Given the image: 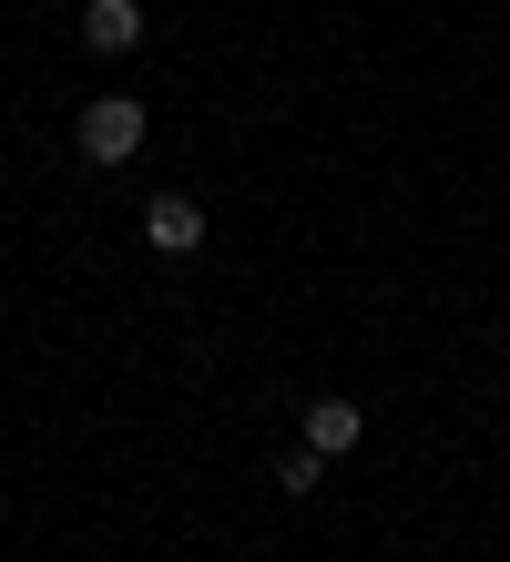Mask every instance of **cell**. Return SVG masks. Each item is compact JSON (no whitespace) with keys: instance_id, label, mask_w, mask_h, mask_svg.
<instances>
[{"instance_id":"5b68a950","label":"cell","mask_w":510,"mask_h":562,"mask_svg":"<svg viewBox=\"0 0 510 562\" xmlns=\"http://www.w3.org/2000/svg\"><path fill=\"white\" fill-rule=\"evenodd\" d=\"M317 471H327V450H306V440L276 450V481H286V491H317Z\"/></svg>"},{"instance_id":"3957f363","label":"cell","mask_w":510,"mask_h":562,"mask_svg":"<svg viewBox=\"0 0 510 562\" xmlns=\"http://www.w3.org/2000/svg\"><path fill=\"white\" fill-rule=\"evenodd\" d=\"M133 42H144V0H82V52L113 61V52H133Z\"/></svg>"},{"instance_id":"6da1fadb","label":"cell","mask_w":510,"mask_h":562,"mask_svg":"<svg viewBox=\"0 0 510 562\" xmlns=\"http://www.w3.org/2000/svg\"><path fill=\"white\" fill-rule=\"evenodd\" d=\"M144 103L133 92H102V103H82V123H72V144H82V164H133L144 154Z\"/></svg>"},{"instance_id":"277c9868","label":"cell","mask_w":510,"mask_h":562,"mask_svg":"<svg viewBox=\"0 0 510 562\" xmlns=\"http://www.w3.org/2000/svg\"><path fill=\"white\" fill-rule=\"evenodd\" d=\"M358 440H367V409L358 400H306V450L337 460V450H358Z\"/></svg>"},{"instance_id":"7a4b0ae2","label":"cell","mask_w":510,"mask_h":562,"mask_svg":"<svg viewBox=\"0 0 510 562\" xmlns=\"http://www.w3.org/2000/svg\"><path fill=\"white\" fill-rule=\"evenodd\" d=\"M144 246L154 256H194L204 246V205H194V194H154V205H144Z\"/></svg>"}]
</instances>
